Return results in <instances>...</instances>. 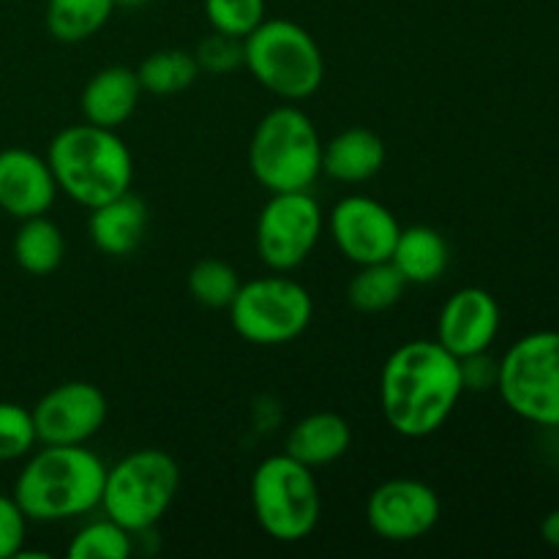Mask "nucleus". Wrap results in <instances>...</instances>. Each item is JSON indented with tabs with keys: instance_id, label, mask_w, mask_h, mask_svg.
I'll list each match as a JSON object with an SVG mask.
<instances>
[{
	"instance_id": "f257e3e1",
	"label": "nucleus",
	"mask_w": 559,
	"mask_h": 559,
	"mask_svg": "<svg viewBox=\"0 0 559 559\" xmlns=\"http://www.w3.org/2000/svg\"><path fill=\"white\" fill-rule=\"evenodd\" d=\"M462 393V364L440 342L415 338L393 349L382 366V418L407 440H424L442 429Z\"/></svg>"
},
{
	"instance_id": "f03ea898",
	"label": "nucleus",
	"mask_w": 559,
	"mask_h": 559,
	"mask_svg": "<svg viewBox=\"0 0 559 559\" xmlns=\"http://www.w3.org/2000/svg\"><path fill=\"white\" fill-rule=\"evenodd\" d=\"M107 467L85 445H41L27 453L14 480V500L27 522H66L102 506Z\"/></svg>"
},
{
	"instance_id": "7ed1b4c3",
	"label": "nucleus",
	"mask_w": 559,
	"mask_h": 559,
	"mask_svg": "<svg viewBox=\"0 0 559 559\" xmlns=\"http://www.w3.org/2000/svg\"><path fill=\"white\" fill-rule=\"evenodd\" d=\"M47 162L58 191L87 211L129 191L134 180L131 151L118 131L102 129L87 120L52 136Z\"/></svg>"
},
{
	"instance_id": "20e7f679",
	"label": "nucleus",
	"mask_w": 559,
	"mask_h": 559,
	"mask_svg": "<svg viewBox=\"0 0 559 559\" xmlns=\"http://www.w3.org/2000/svg\"><path fill=\"white\" fill-rule=\"evenodd\" d=\"M249 169L271 194L309 191L322 175V140L314 120L295 104L271 109L251 136Z\"/></svg>"
},
{
	"instance_id": "39448f33",
	"label": "nucleus",
	"mask_w": 559,
	"mask_h": 559,
	"mask_svg": "<svg viewBox=\"0 0 559 559\" xmlns=\"http://www.w3.org/2000/svg\"><path fill=\"white\" fill-rule=\"evenodd\" d=\"M243 66L284 102H304L325 80L320 44L293 20H265L243 38Z\"/></svg>"
},
{
	"instance_id": "423d86ee",
	"label": "nucleus",
	"mask_w": 559,
	"mask_h": 559,
	"mask_svg": "<svg viewBox=\"0 0 559 559\" xmlns=\"http://www.w3.org/2000/svg\"><path fill=\"white\" fill-rule=\"evenodd\" d=\"M178 489V462L158 448H140L115 467H107L98 508L131 535L151 533L169 513Z\"/></svg>"
},
{
	"instance_id": "0eeeda50",
	"label": "nucleus",
	"mask_w": 559,
	"mask_h": 559,
	"mask_svg": "<svg viewBox=\"0 0 559 559\" xmlns=\"http://www.w3.org/2000/svg\"><path fill=\"white\" fill-rule=\"evenodd\" d=\"M249 495L257 522L278 544H298L320 524L322 495L314 469L289 453L267 456L254 469Z\"/></svg>"
},
{
	"instance_id": "6e6552de",
	"label": "nucleus",
	"mask_w": 559,
	"mask_h": 559,
	"mask_svg": "<svg viewBox=\"0 0 559 559\" xmlns=\"http://www.w3.org/2000/svg\"><path fill=\"white\" fill-rule=\"evenodd\" d=\"M495 388L519 418L559 426V331L519 338L497 366Z\"/></svg>"
},
{
	"instance_id": "1a4fd4ad",
	"label": "nucleus",
	"mask_w": 559,
	"mask_h": 559,
	"mask_svg": "<svg viewBox=\"0 0 559 559\" xmlns=\"http://www.w3.org/2000/svg\"><path fill=\"white\" fill-rule=\"evenodd\" d=\"M314 317L309 289L287 276H265L240 284L229 304V322L249 344L278 347L304 336Z\"/></svg>"
},
{
	"instance_id": "9d476101",
	"label": "nucleus",
	"mask_w": 559,
	"mask_h": 559,
	"mask_svg": "<svg viewBox=\"0 0 559 559\" xmlns=\"http://www.w3.org/2000/svg\"><path fill=\"white\" fill-rule=\"evenodd\" d=\"M322 224V207L309 191L271 194L257 218V254L271 271H295L320 243Z\"/></svg>"
},
{
	"instance_id": "9b49d317",
	"label": "nucleus",
	"mask_w": 559,
	"mask_h": 559,
	"mask_svg": "<svg viewBox=\"0 0 559 559\" xmlns=\"http://www.w3.org/2000/svg\"><path fill=\"white\" fill-rule=\"evenodd\" d=\"M31 413L41 445H85L107 424L109 402L93 382L71 380L44 393Z\"/></svg>"
},
{
	"instance_id": "f8f14e48",
	"label": "nucleus",
	"mask_w": 559,
	"mask_h": 559,
	"mask_svg": "<svg viewBox=\"0 0 559 559\" xmlns=\"http://www.w3.org/2000/svg\"><path fill=\"white\" fill-rule=\"evenodd\" d=\"M442 516L440 495L415 478H391L377 486L366 502L371 533L391 544H409L437 527Z\"/></svg>"
},
{
	"instance_id": "ddd939ff",
	"label": "nucleus",
	"mask_w": 559,
	"mask_h": 559,
	"mask_svg": "<svg viewBox=\"0 0 559 559\" xmlns=\"http://www.w3.org/2000/svg\"><path fill=\"white\" fill-rule=\"evenodd\" d=\"M328 229L336 249L355 265L385 262L396 249L402 224L382 202L366 194H349L333 205Z\"/></svg>"
},
{
	"instance_id": "4468645a",
	"label": "nucleus",
	"mask_w": 559,
	"mask_h": 559,
	"mask_svg": "<svg viewBox=\"0 0 559 559\" xmlns=\"http://www.w3.org/2000/svg\"><path fill=\"white\" fill-rule=\"evenodd\" d=\"M500 333V304L480 287H464L445 300L437 320V342L451 355L473 358L489 353Z\"/></svg>"
},
{
	"instance_id": "2eb2a0df",
	"label": "nucleus",
	"mask_w": 559,
	"mask_h": 559,
	"mask_svg": "<svg viewBox=\"0 0 559 559\" xmlns=\"http://www.w3.org/2000/svg\"><path fill=\"white\" fill-rule=\"evenodd\" d=\"M58 197V183L49 169L47 156L5 147L0 151V211L14 218L47 216Z\"/></svg>"
},
{
	"instance_id": "dca6fc26",
	"label": "nucleus",
	"mask_w": 559,
	"mask_h": 559,
	"mask_svg": "<svg viewBox=\"0 0 559 559\" xmlns=\"http://www.w3.org/2000/svg\"><path fill=\"white\" fill-rule=\"evenodd\" d=\"M93 246L107 257H129L147 235V205L136 194L123 191L91 211L87 222Z\"/></svg>"
},
{
	"instance_id": "f3484780",
	"label": "nucleus",
	"mask_w": 559,
	"mask_h": 559,
	"mask_svg": "<svg viewBox=\"0 0 559 559\" xmlns=\"http://www.w3.org/2000/svg\"><path fill=\"white\" fill-rule=\"evenodd\" d=\"M140 96L142 85L136 80V71L126 66H109V69L96 71L82 87L80 109L87 123L118 131L134 115Z\"/></svg>"
},
{
	"instance_id": "a211bd4d",
	"label": "nucleus",
	"mask_w": 559,
	"mask_h": 559,
	"mask_svg": "<svg viewBox=\"0 0 559 559\" xmlns=\"http://www.w3.org/2000/svg\"><path fill=\"white\" fill-rule=\"evenodd\" d=\"M349 445H353V429H349L347 418L331 413V409H322V413L306 415L289 429L284 453L298 459L306 467L317 469L338 462L349 451Z\"/></svg>"
},
{
	"instance_id": "6ab92c4d",
	"label": "nucleus",
	"mask_w": 559,
	"mask_h": 559,
	"mask_svg": "<svg viewBox=\"0 0 559 559\" xmlns=\"http://www.w3.org/2000/svg\"><path fill=\"white\" fill-rule=\"evenodd\" d=\"M388 147L371 129H344L322 145V173L338 183H366L385 167Z\"/></svg>"
},
{
	"instance_id": "aec40b11",
	"label": "nucleus",
	"mask_w": 559,
	"mask_h": 559,
	"mask_svg": "<svg viewBox=\"0 0 559 559\" xmlns=\"http://www.w3.org/2000/svg\"><path fill=\"white\" fill-rule=\"evenodd\" d=\"M391 262L407 284H431L451 265V249L437 229L415 224L399 233Z\"/></svg>"
},
{
	"instance_id": "412c9836",
	"label": "nucleus",
	"mask_w": 559,
	"mask_h": 559,
	"mask_svg": "<svg viewBox=\"0 0 559 559\" xmlns=\"http://www.w3.org/2000/svg\"><path fill=\"white\" fill-rule=\"evenodd\" d=\"M66 257L63 233L47 216L22 218L14 238V260L31 276H49L60 267Z\"/></svg>"
},
{
	"instance_id": "4be33fe9",
	"label": "nucleus",
	"mask_w": 559,
	"mask_h": 559,
	"mask_svg": "<svg viewBox=\"0 0 559 559\" xmlns=\"http://www.w3.org/2000/svg\"><path fill=\"white\" fill-rule=\"evenodd\" d=\"M112 0H47V31L60 44L96 36L112 16Z\"/></svg>"
},
{
	"instance_id": "5701e85b",
	"label": "nucleus",
	"mask_w": 559,
	"mask_h": 559,
	"mask_svg": "<svg viewBox=\"0 0 559 559\" xmlns=\"http://www.w3.org/2000/svg\"><path fill=\"white\" fill-rule=\"evenodd\" d=\"M407 282L399 273L391 260L371 262V265H358L347 287L349 306L360 314H380V311L393 309L402 300Z\"/></svg>"
},
{
	"instance_id": "b1692460",
	"label": "nucleus",
	"mask_w": 559,
	"mask_h": 559,
	"mask_svg": "<svg viewBox=\"0 0 559 559\" xmlns=\"http://www.w3.org/2000/svg\"><path fill=\"white\" fill-rule=\"evenodd\" d=\"M197 74H200L197 58L186 49H158L147 55L136 69L142 93H153V96H173V93L186 91L194 85Z\"/></svg>"
},
{
	"instance_id": "393cba45",
	"label": "nucleus",
	"mask_w": 559,
	"mask_h": 559,
	"mask_svg": "<svg viewBox=\"0 0 559 559\" xmlns=\"http://www.w3.org/2000/svg\"><path fill=\"white\" fill-rule=\"evenodd\" d=\"M131 551H134V535L107 516L87 522L69 544L71 559H126L131 557Z\"/></svg>"
},
{
	"instance_id": "a878e982",
	"label": "nucleus",
	"mask_w": 559,
	"mask_h": 559,
	"mask_svg": "<svg viewBox=\"0 0 559 559\" xmlns=\"http://www.w3.org/2000/svg\"><path fill=\"white\" fill-rule=\"evenodd\" d=\"M189 293L205 309H229L233 298L240 289V276L229 262L224 260H200L189 271Z\"/></svg>"
},
{
	"instance_id": "bb28decb",
	"label": "nucleus",
	"mask_w": 559,
	"mask_h": 559,
	"mask_svg": "<svg viewBox=\"0 0 559 559\" xmlns=\"http://www.w3.org/2000/svg\"><path fill=\"white\" fill-rule=\"evenodd\" d=\"M205 16L213 31L246 38L265 22V0H205Z\"/></svg>"
},
{
	"instance_id": "cd10ccee",
	"label": "nucleus",
	"mask_w": 559,
	"mask_h": 559,
	"mask_svg": "<svg viewBox=\"0 0 559 559\" xmlns=\"http://www.w3.org/2000/svg\"><path fill=\"white\" fill-rule=\"evenodd\" d=\"M36 442L38 437L31 409L14 402H0V462L27 459Z\"/></svg>"
},
{
	"instance_id": "c85d7f7f",
	"label": "nucleus",
	"mask_w": 559,
	"mask_h": 559,
	"mask_svg": "<svg viewBox=\"0 0 559 559\" xmlns=\"http://www.w3.org/2000/svg\"><path fill=\"white\" fill-rule=\"evenodd\" d=\"M194 58L202 71H211V74H229V71L243 66V38L213 31L211 36L202 38Z\"/></svg>"
},
{
	"instance_id": "c756f323",
	"label": "nucleus",
	"mask_w": 559,
	"mask_h": 559,
	"mask_svg": "<svg viewBox=\"0 0 559 559\" xmlns=\"http://www.w3.org/2000/svg\"><path fill=\"white\" fill-rule=\"evenodd\" d=\"M27 516L14 495H0V559L20 557L25 549Z\"/></svg>"
},
{
	"instance_id": "7c9ffc66",
	"label": "nucleus",
	"mask_w": 559,
	"mask_h": 559,
	"mask_svg": "<svg viewBox=\"0 0 559 559\" xmlns=\"http://www.w3.org/2000/svg\"><path fill=\"white\" fill-rule=\"evenodd\" d=\"M462 382L464 391H486V388L497 385V366L486 353L473 355V358H462Z\"/></svg>"
},
{
	"instance_id": "2f4dec72",
	"label": "nucleus",
	"mask_w": 559,
	"mask_h": 559,
	"mask_svg": "<svg viewBox=\"0 0 559 559\" xmlns=\"http://www.w3.org/2000/svg\"><path fill=\"white\" fill-rule=\"evenodd\" d=\"M540 535H544L546 544L559 549V508L544 519V524H540Z\"/></svg>"
},
{
	"instance_id": "473e14b6",
	"label": "nucleus",
	"mask_w": 559,
	"mask_h": 559,
	"mask_svg": "<svg viewBox=\"0 0 559 559\" xmlns=\"http://www.w3.org/2000/svg\"><path fill=\"white\" fill-rule=\"evenodd\" d=\"M115 5H126V9H131V5H140V3H145V0H112Z\"/></svg>"
}]
</instances>
